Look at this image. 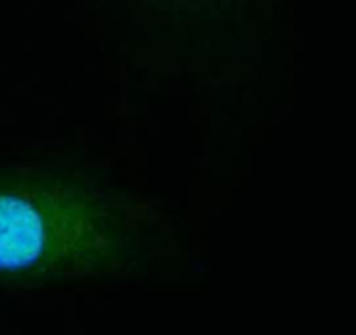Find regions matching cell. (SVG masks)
Wrapping results in <instances>:
<instances>
[{"label": "cell", "instance_id": "6da1fadb", "mask_svg": "<svg viewBox=\"0 0 356 335\" xmlns=\"http://www.w3.org/2000/svg\"><path fill=\"white\" fill-rule=\"evenodd\" d=\"M129 200L85 172L0 167V281L37 283L122 269L134 254Z\"/></svg>", "mask_w": 356, "mask_h": 335}]
</instances>
